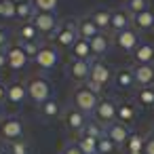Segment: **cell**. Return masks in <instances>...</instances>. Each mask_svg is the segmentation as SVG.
<instances>
[{"label": "cell", "instance_id": "6da1fadb", "mask_svg": "<svg viewBox=\"0 0 154 154\" xmlns=\"http://www.w3.org/2000/svg\"><path fill=\"white\" fill-rule=\"evenodd\" d=\"M72 103H74V108H76L78 112H82V114H93L95 108H97V103H99V95H97V91H95L89 82L76 85V89H74V93H72Z\"/></svg>", "mask_w": 154, "mask_h": 154}, {"label": "cell", "instance_id": "7a4b0ae2", "mask_svg": "<svg viewBox=\"0 0 154 154\" xmlns=\"http://www.w3.org/2000/svg\"><path fill=\"white\" fill-rule=\"evenodd\" d=\"M26 85H28V99H32L38 106L45 103L47 99H51V95H53V85L45 76H32Z\"/></svg>", "mask_w": 154, "mask_h": 154}, {"label": "cell", "instance_id": "3957f363", "mask_svg": "<svg viewBox=\"0 0 154 154\" xmlns=\"http://www.w3.org/2000/svg\"><path fill=\"white\" fill-rule=\"evenodd\" d=\"M112 68L106 63V61H101V59H97V61H91V74H89V85L99 93V89H103L110 80H112Z\"/></svg>", "mask_w": 154, "mask_h": 154}, {"label": "cell", "instance_id": "277c9868", "mask_svg": "<svg viewBox=\"0 0 154 154\" xmlns=\"http://www.w3.org/2000/svg\"><path fill=\"white\" fill-rule=\"evenodd\" d=\"M23 137V122L17 116H2L0 118V139L9 143Z\"/></svg>", "mask_w": 154, "mask_h": 154}, {"label": "cell", "instance_id": "5b68a950", "mask_svg": "<svg viewBox=\"0 0 154 154\" xmlns=\"http://www.w3.org/2000/svg\"><path fill=\"white\" fill-rule=\"evenodd\" d=\"M57 63H59V51L53 45H42L38 55L34 57V66L42 72H49V70H55Z\"/></svg>", "mask_w": 154, "mask_h": 154}, {"label": "cell", "instance_id": "8992f818", "mask_svg": "<svg viewBox=\"0 0 154 154\" xmlns=\"http://www.w3.org/2000/svg\"><path fill=\"white\" fill-rule=\"evenodd\" d=\"M53 38H55V45H57V47H63V49L70 47V49H72L74 42L80 38V36H78V26H76L74 21H66L63 26L57 28V32L53 34Z\"/></svg>", "mask_w": 154, "mask_h": 154}, {"label": "cell", "instance_id": "52a82bcc", "mask_svg": "<svg viewBox=\"0 0 154 154\" xmlns=\"http://www.w3.org/2000/svg\"><path fill=\"white\" fill-rule=\"evenodd\" d=\"M93 118L99 125H106V127L112 125L116 120V103L110 97H101L99 103H97V108H95V112H93Z\"/></svg>", "mask_w": 154, "mask_h": 154}, {"label": "cell", "instance_id": "ba28073f", "mask_svg": "<svg viewBox=\"0 0 154 154\" xmlns=\"http://www.w3.org/2000/svg\"><path fill=\"white\" fill-rule=\"evenodd\" d=\"M114 42H116V47H118L120 51H125V53H133V51L141 45V42H139V34H137V30H133V28L114 34Z\"/></svg>", "mask_w": 154, "mask_h": 154}, {"label": "cell", "instance_id": "9c48e42d", "mask_svg": "<svg viewBox=\"0 0 154 154\" xmlns=\"http://www.w3.org/2000/svg\"><path fill=\"white\" fill-rule=\"evenodd\" d=\"M7 59H9V68L13 70V72H21V70H26V66H28V55H26V51H23V47L17 42H13V45H9L7 47Z\"/></svg>", "mask_w": 154, "mask_h": 154}, {"label": "cell", "instance_id": "30bf717a", "mask_svg": "<svg viewBox=\"0 0 154 154\" xmlns=\"http://www.w3.org/2000/svg\"><path fill=\"white\" fill-rule=\"evenodd\" d=\"M32 23H34V28L38 30V34L51 36V34L57 32V19H55L53 13H40V11H38V13L34 15Z\"/></svg>", "mask_w": 154, "mask_h": 154}, {"label": "cell", "instance_id": "8fae6325", "mask_svg": "<svg viewBox=\"0 0 154 154\" xmlns=\"http://www.w3.org/2000/svg\"><path fill=\"white\" fill-rule=\"evenodd\" d=\"M28 99V85L23 80H11L7 85V101L11 106H21Z\"/></svg>", "mask_w": 154, "mask_h": 154}, {"label": "cell", "instance_id": "7c38bea8", "mask_svg": "<svg viewBox=\"0 0 154 154\" xmlns=\"http://www.w3.org/2000/svg\"><path fill=\"white\" fill-rule=\"evenodd\" d=\"M133 26V15L127 9H114L112 11V21H110V32L118 34L122 30H129Z\"/></svg>", "mask_w": 154, "mask_h": 154}, {"label": "cell", "instance_id": "4fadbf2b", "mask_svg": "<svg viewBox=\"0 0 154 154\" xmlns=\"http://www.w3.org/2000/svg\"><path fill=\"white\" fill-rule=\"evenodd\" d=\"M106 137H108V139H112V141H114V146H122V143H127V139L131 137V131H129V127H127V125H122V122L114 120L112 125H108V127H106Z\"/></svg>", "mask_w": 154, "mask_h": 154}, {"label": "cell", "instance_id": "5bb4252c", "mask_svg": "<svg viewBox=\"0 0 154 154\" xmlns=\"http://www.w3.org/2000/svg\"><path fill=\"white\" fill-rule=\"evenodd\" d=\"M68 74H70V78H74L78 85H85V80H89V74H91V61L72 59L70 66H68Z\"/></svg>", "mask_w": 154, "mask_h": 154}, {"label": "cell", "instance_id": "9a60e30c", "mask_svg": "<svg viewBox=\"0 0 154 154\" xmlns=\"http://www.w3.org/2000/svg\"><path fill=\"white\" fill-rule=\"evenodd\" d=\"M63 122H66V127H68L72 133H82V131H85V127H87L85 114H82V112H78L76 108H70V110H66Z\"/></svg>", "mask_w": 154, "mask_h": 154}, {"label": "cell", "instance_id": "2e32d148", "mask_svg": "<svg viewBox=\"0 0 154 154\" xmlns=\"http://www.w3.org/2000/svg\"><path fill=\"white\" fill-rule=\"evenodd\" d=\"M76 26H78V36H80V38H85V40H93L97 34H103V32H99V30H97V26L93 23L91 15L80 17V19L76 21Z\"/></svg>", "mask_w": 154, "mask_h": 154}, {"label": "cell", "instance_id": "e0dca14e", "mask_svg": "<svg viewBox=\"0 0 154 154\" xmlns=\"http://www.w3.org/2000/svg\"><path fill=\"white\" fill-rule=\"evenodd\" d=\"M133 61H135V66H152L154 63V47L141 42L133 51Z\"/></svg>", "mask_w": 154, "mask_h": 154}, {"label": "cell", "instance_id": "ac0fdd59", "mask_svg": "<svg viewBox=\"0 0 154 154\" xmlns=\"http://www.w3.org/2000/svg\"><path fill=\"white\" fill-rule=\"evenodd\" d=\"M133 76H135L137 87H152L154 85V66H135Z\"/></svg>", "mask_w": 154, "mask_h": 154}, {"label": "cell", "instance_id": "d6986e66", "mask_svg": "<svg viewBox=\"0 0 154 154\" xmlns=\"http://www.w3.org/2000/svg\"><path fill=\"white\" fill-rule=\"evenodd\" d=\"M17 40L21 42V45H28V42H38V30L34 28V23L32 21H26V23H19V28H17Z\"/></svg>", "mask_w": 154, "mask_h": 154}, {"label": "cell", "instance_id": "ffe728a7", "mask_svg": "<svg viewBox=\"0 0 154 154\" xmlns=\"http://www.w3.org/2000/svg\"><path fill=\"white\" fill-rule=\"evenodd\" d=\"M133 28L139 30V32L154 30V11H152V9H146V11L133 15Z\"/></svg>", "mask_w": 154, "mask_h": 154}, {"label": "cell", "instance_id": "44dd1931", "mask_svg": "<svg viewBox=\"0 0 154 154\" xmlns=\"http://www.w3.org/2000/svg\"><path fill=\"white\" fill-rule=\"evenodd\" d=\"M135 116H137V110H135V106H133L131 101H120V103H116V120H118V122L129 125V122L135 120Z\"/></svg>", "mask_w": 154, "mask_h": 154}, {"label": "cell", "instance_id": "7402d4cb", "mask_svg": "<svg viewBox=\"0 0 154 154\" xmlns=\"http://www.w3.org/2000/svg\"><path fill=\"white\" fill-rule=\"evenodd\" d=\"M114 85H116V89H133V85H135L133 68H120V70H116Z\"/></svg>", "mask_w": 154, "mask_h": 154}, {"label": "cell", "instance_id": "603a6c76", "mask_svg": "<svg viewBox=\"0 0 154 154\" xmlns=\"http://www.w3.org/2000/svg\"><path fill=\"white\" fill-rule=\"evenodd\" d=\"M91 19H93V23L97 26V30L106 34V32L110 30L112 11H108V9H97V11H93V13H91Z\"/></svg>", "mask_w": 154, "mask_h": 154}, {"label": "cell", "instance_id": "cb8c5ba5", "mask_svg": "<svg viewBox=\"0 0 154 154\" xmlns=\"http://www.w3.org/2000/svg\"><path fill=\"white\" fill-rule=\"evenodd\" d=\"M70 51H72V57H74V59H80V61H89V57L93 55V51H91V40H85V38H78Z\"/></svg>", "mask_w": 154, "mask_h": 154}, {"label": "cell", "instance_id": "d4e9b609", "mask_svg": "<svg viewBox=\"0 0 154 154\" xmlns=\"http://www.w3.org/2000/svg\"><path fill=\"white\" fill-rule=\"evenodd\" d=\"M40 116L42 118H47V120H53V118H57L59 114H61V103L55 99V97H51V99H47L45 103H40Z\"/></svg>", "mask_w": 154, "mask_h": 154}, {"label": "cell", "instance_id": "484cf974", "mask_svg": "<svg viewBox=\"0 0 154 154\" xmlns=\"http://www.w3.org/2000/svg\"><path fill=\"white\" fill-rule=\"evenodd\" d=\"M135 101L141 108H154V87H137Z\"/></svg>", "mask_w": 154, "mask_h": 154}, {"label": "cell", "instance_id": "4316f807", "mask_svg": "<svg viewBox=\"0 0 154 154\" xmlns=\"http://www.w3.org/2000/svg\"><path fill=\"white\" fill-rule=\"evenodd\" d=\"M108 49H110V36H108V34H97V36L91 40V51H93L95 57L106 55Z\"/></svg>", "mask_w": 154, "mask_h": 154}, {"label": "cell", "instance_id": "83f0119b", "mask_svg": "<svg viewBox=\"0 0 154 154\" xmlns=\"http://www.w3.org/2000/svg\"><path fill=\"white\" fill-rule=\"evenodd\" d=\"M36 13H38V11H36V7L32 5V0H30V2L17 5V13H15V19H19L21 23H26V21H32Z\"/></svg>", "mask_w": 154, "mask_h": 154}, {"label": "cell", "instance_id": "f1b7e54d", "mask_svg": "<svg viewBox=\"0 0 154 154\" xmlns=\"http://www.w3.org/2000/svg\"><path fill=\"white\" fill-rule=\"evenodd\" d=\"M76 143H78V148L82 150V154H97V139H95V137L80 133V137H78Z\"/></svg>", "mask_w": 154, "mask_h": 154}, {"label": "cell", "instance_id": "f546056e", "mask_svg": "<svg viewBox=\"0 0 154 154\" xmlns=\"http://www.w3.org/2000/svg\"><path fill=\"white\" fill-rule=\"evenodd\" d=\"M143 146H146V137L139 135V133H133V135L127 139V150H129V154H139V152H143Z\"/></svg>", "mask_w": 154, "mask_h": 154}, {"label": "cell", "instance_id": "4dcf8cb0", "mask_svg": "<svg viewBox=\"0 0 154 154\" xmlns=\"http://www.w3.org/2000/svg\"><path fill=\"white\" fill-rule=\"evenodd\" d=\"M32 5L40 13H53L57 9V5H59V0H32Z\"/></svg>", "mask_w": 154, "mask_h": 154}, {"label": "cell", "instance_id": "1f68e13d", "mask_svg": "<svg viewBox=\"0 0 154 154\" xmlns=\"http://www.w3.org/2000/svg\"><path fill=\"white\" fill-rule=\"evenodd\" d=\"M125 9H127L131 15H137V13H141V11L148 9V0H127Z\"/></svg>", "mask_w": 154, "mask_h": 154}, {"label": "cell", "instance_id": "d6a6232c", "mask_svg": "<svg viewBox=\"0 0 154 154\" xmlns=\"http://www.w3.org/2000/svg\"><path fill=\"white\" fill-rule=\"evenodd\" d=\"M82 133H85V135H91V137H95V139H99V137L106 135V129H101V125L93 120V122H87V127H85Z\"/></svg>", "mask_w": 154, "mask_h": 154}, {"label": "cell", "instance_id": "836d02e7", "mask_svg": "<svg viewBox=\"0 0 154 154\" xmlns=\"http://www.w3.org/2000/svg\"><path fill=\"white\" fill-rule=\"evenodd\" d=\"M114 148H116V146H114V141H112V139H108L106 135L97 139V154H112V152H114Z\"/></svg>", "mask_w": 154, "mask_h": 154}, {"label": "cell", "instance_id": "e575fe53", "mask_svg": "<svg viewBox=\"0 0 154 154\" xmlns=\"http://www.w3.org/2000/svg\"><path fill=\"white\" fill-rule=\"evenodd\" d=\"M9 152L11 154H30V146L23 139H17L13 143H9Z\"/></svg>", "mask_w": 154, "mask_h": 154}, {"label": "cell", "instance_id": "d590c367", "mask_svg": "<svg viewBox=\"0 0 154 154\" xmlns=\"http://www.w3.org/2000/svg\"><path fill=\"white\" fill-rule=\"evenodd\" d=\"M15 13H17V5L13 0H2V17L15 19Z\"/></svg>", "mask_w": 154, "mask_h": 154}, {"label": "cell", "instance_id": "8d00e7d4", "mask_svg": "<svg viewBox=\"0 0 154 154\" xmlns=\"http://www.w3.org/2000/svg\"><path fill=\"white\" fill-rule=\"evenodd\" d=\"M19 45H21V42H19ZM21 47H23L26 55L34 59V57L38 55V51H40V47H42V45H40V42H28V45H21Z\"/></svg>", "mask_w": 154, "mask_h": 154}, {"label": "cell", "instance_id": "74e56055", "mask_svg": "<svg viewBox=\"0 0 154 154\" xmlns=\"http://www.w3.org/2000/svg\"><path fill=\"white\" fill-rule=\"evenodd\" d=\"M11 42V34H9V28L0 26V49H7Z\"/></svg>", "mask_w": 154, "mask_h": 154}, {"label": "cell", "instance_id": "f35d334b", "mask_svg": "<svg viewBox=\"0 0 154 154\" xmlns=\"http://www.w3.org/2000/svg\"><path fill=\"white\" fill-rule=\"evenodd\" d=\"M61 154H82V150L78 148V143H68V146H63Z\"/></svg>", "mask_w": 154, "mask_h": 154}, {"label": "cell", "instance_id": "ab89813d", "mask_svg": "<svg viewBox=\"0 0 154 154\" xmlns=\"http://www.w3.org/2000/svg\"><path fill=\"white\" fill-rule=\"evenodd\" d=\"M143 154H154V137H146V146H143Z\"/></svg>", "mask_w": 154, "mask_h": 154}, {"label": "cell", "instance_id": "60d3db41", "mask_svg": "<svg viewBox=\"0 0 154 154\" xmlns=\"http://www.w3.org/2000/svg\"><path fill=\"white\" fill-rule=\"evenodd\" d=\"M5 68H9V59H7V49H0V72Z\"/></svg>", "mask_w": 154, "mask_h": 154}, {"label": "cell", "instance_id": "b9f144b4", "mask_svg": "<svg viewBox=\"0 0 154 154\" xmlns=\"http://www.w3.org/2000/svg\"><path fill=\"white\" fill-rule=\"evenodd\" d=\"M7 85L5 80H0V101H7Z\"/></svg>", "mask_w": 154, "mask_h": 154}, {"label": "cell", "instance_id": "7bdbcfd3", "mask_svg": "<svg viewBox=\"0 0 154 154\" xmlns=\"http://www.w3.org/2000/svg\"><path fill=\"white\" fill-rule=\"evenodd\" d=\"M15 5H23V2H30V0H13Z\"/></svg>", "mask_w": 154, "mask_h": 154}, {"label": "cell", "instance_id": "ee69618b", "mask_svg": "<svg viewBox=\"0 0 154 154\" xmlns=\"http://www.w3.org/2000/svg\"><path fill=\"white\" fill-rule=\"evenodd\" d=\"M0 17H2V0H0Z\"/></svg>", "mask_w": 154, "mask_h": 154}, {"label": "cell", "instance_id": "f6af8a7d", "mask_svg": "<svg viewBox=\"0 0 154 154\" xmlns=\"http://www.w3.org/2000/svg\"><path fill=\"white\" fill-rule=\"evenodd\" d=\"M0 116H2V103H0Z\"/></svg>", "mask_w": 154, "mask_h": 154}, {"label": "cell", "instance_id": "bcb514c9", "mask_svg": "<svg viewBox=\"0 0 154 154\" xmlns=\"http://www.w3.org/2000/svg\"><path fill=\"white\" fill-rule=\"evenodd\" d=\"M0 154H7V152H5V150H2V148H0Z\"/></svg>", "mask_w": 154, "mask_h": 154}, {"label": "cell", "instance_id": "7dc6e473", "mask_svg": "<svg viewBox=\"0 0 154 154\" xmlns=\"http://www.w3.org/2000/svg\"><path fill=\"white\" fill-rule=\"evenodd\" d=\"M152 137H154V127H152Z\"/></svg>", "mask_w": 154, "mask_h": 154}, {"label": "cell", "instance_id": "c3c4849f", "mask_svg": "<svg viewBox=\"0 0 154 154\" xmlns=\"http://www.w3.org/2000/svg\"><path fill=\"white\" fill-rule=\"evenodd\" d=\"M139 154H143V152H139Z\"/></svg>", "mask_w": 154, "mask_h": 154}]
</instances>
